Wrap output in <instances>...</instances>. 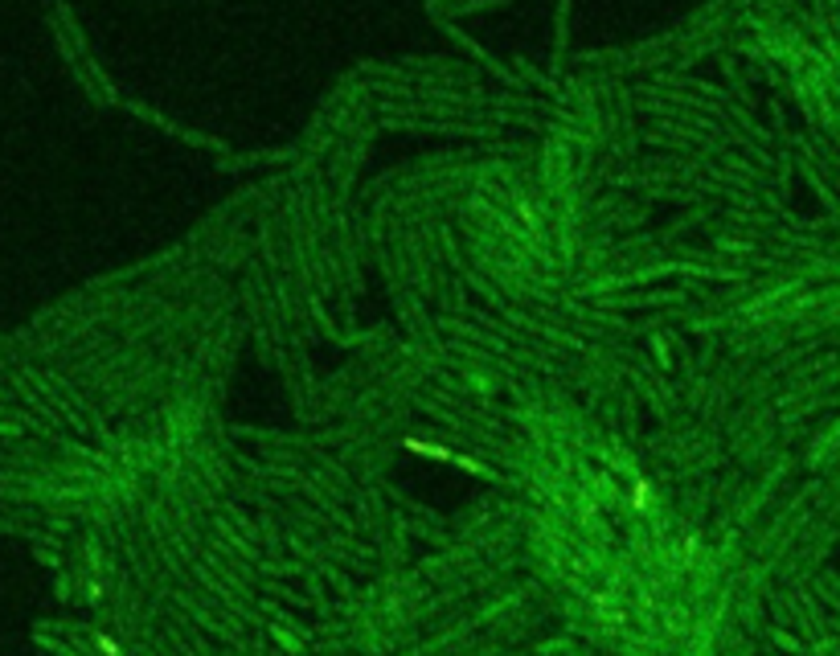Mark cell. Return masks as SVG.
I'll use <instances>...</instances> for the list:
<instances>
[{
    "mask_svg": "<svg viewBox=\"0 0 840 656\" xmlns=\"http://www.w3.org/2000/svg\"><path fill=\"white\" fill-rule=\"evenodd\" d=\"M648 505H652V484L648 480H635V484H631V509L644 513Z\"/></svg>",
    "mask_w": 840,
    "mask_h": 656,
    "instance_id": "1",
    "label": "cell"
},
{
    "mask_svg": "<svg viewBox=\"0 0 840 656\" xmlns=\"http://www.w3.org/2000/svg\"><path fill=\"white\" fill-rule=\"evenodd\" d=\"M95 648H98V652H103V656H123V648H119V644H115V640H111V636H103V632L95 636Z\"/></svg>",
    "mask_w": 840,
    "mask_h": 656,
    "instance_id": "2",
    "label": "cell"
}]
</instances>
